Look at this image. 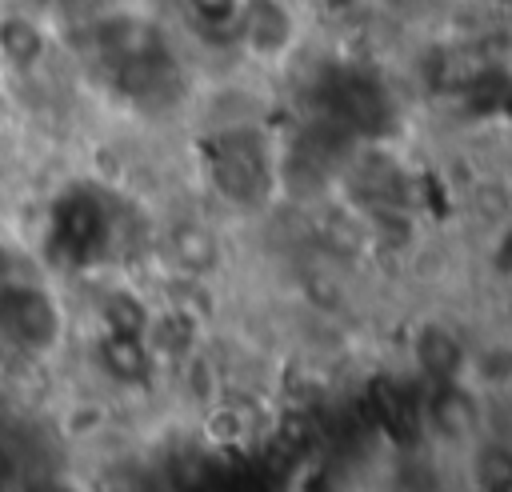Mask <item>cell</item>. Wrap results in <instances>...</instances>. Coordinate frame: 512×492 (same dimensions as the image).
<instances>
[{
  "mask_svg": "<svg viewBox=\"0 0 512 492\" xmlns=\"http://www.w3.org/2000/svg\"><path fill=\"white\" fill-rule=\"evenodd\" d=\"M0 332L28 356H48L64 336V312L36 284H4L0 288Z\"/></svg>",
  "mask_w": 512,
  "mask_h": 492,
  "instance_id": "obj_1",
  "label": "cell"
},
{
  "mask_svg": "<svg viewBox=\"0 0 512 492\" xmlns=\"http://www.w3.org/2000/svg\"><path fill=\"white\" fill-rule=\"evenodd\" d=\"M4 268H8V256H4V248H0V276H4Z\"/></svg>",
  "mask_w": 512,
  "mask_h": 492,
  "instance_id": "obj_5",
  "label": "cell"
},
{
  "mask_svg": "<svg viewBox=\"0 0 512 492\" xmlns=\"http://www.w3.org/2000/svg\"><path fill=\"white\" fill-rule=\"evenodd\" d=\"M236 36L248 48V56L276 64L296 48L300 20H296L288 0H244L240 20H236Z\"/></svg>",
  "mask_w": 512,
  "mask_h": 492,
  "instance_id": "obj_2",
  "label": "cell"
},
{
  "mask_svg": "<svg viewBox=\"0 0 512 492\" xmlns=\"http://www.w3.org/2000/svg\"><path fill=\"white\" fill-rule=\"evenodd\" d=\"M240 4H244V0H184L188 16H192V20H196L204 32H220V36L236 32Z\"/></svg>",
  "mask_w": 512,
  "mask_h": 492,
  "instance_id": "obj_3",
  "label": "cell"
},
{
  "mask_svg": "<svg viewBox=\"0 0 512 492\" xmlns=\"http://www.w3.org/2000/svg\"><path fill=\"white\" fill-rule=\"evenodd\" d=\"M16 480H20V460H16V452L0 440V492H16Z\"/></svg>",
  "mask_w": 512,
  "mask_h": 492,
  "instance_id": "obj_4",
  "label": "cell"
}]
</instances>
